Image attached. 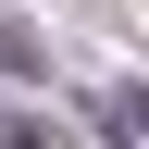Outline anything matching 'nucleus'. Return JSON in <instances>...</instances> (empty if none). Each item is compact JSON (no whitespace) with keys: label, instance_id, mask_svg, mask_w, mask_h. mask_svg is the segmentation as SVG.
Segmentation results:
<instances>
[{"label":"nucleus","instance_id":"obj_1","mask_svg":"<svg viewBox=\"0 0 149 149\" xmlns=\"http://www.w3.org/2000/svg\"><path fill=\"white\" fill-rule=\"evenodd\" d=\"M137 137H149V100H137Z\"/></svg>","mask_w":149,"mask_h":149}]
</instances>
